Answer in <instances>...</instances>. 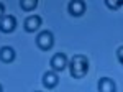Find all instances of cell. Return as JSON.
<instances>
[{
    "label": "cell",
    "mask_w": 123,
    "mask_h": 92,
    "mask_svg": "<svg viewBox=\"0 0 123 92\" xmlns=\"http://www.w3.org/2000/svg\"><path fill=\"white\" fill-rule=\"evenodd\" d=\"M69 71H71V76L74 79H82L87 74V71H89V61H87V58L82 54L72 56V59L69 61Z\"/></svg>",
    "instance_id": "cell-1"
},
{
    "label": "cell",
    "mask_w": 123,
    "mask_h": 92,
    "mask_svg": "<svg viewBox=\"0 0 123 92\" xmlns=\"http://www.w3.org/2000/svg\"><path fill=\"white\" fill-rule=\"evenodd\" d=\"M36 45H38L39 49H44V51L51 49L53 45H54V36H53V33L48 31V30L41 31L38 36H36Z\"/></svg>",
    "instance_id": "cell-2"
},
{
    "label": "cell",
    "mask_w": 123,
    "mask_h": 92,
    "mask_svg": "<svg viewBox=\"0 0 123 92\" xmlns=\"http://www.w3.org/2000/svg\"><path fill=\"white\" fill-rule=\"evenodd\" d=\"M67 66H69V59L64 53H56V54L51 58V69L56 71V72H61L64 71Z\"/></svg>",
    "instance_id": "cell-3"
},
{
    "label": "cell",
    "mask_w": 123,
    "mask_h": 92,
    "mask_svg": "<svg viewBox=\"0 0 123 92\" xmlns=\"http://www.w3.org/2000/svg\"><path fill=\"white\" fill-rule=\"evenodd\" d=\"M85 10H87V5H85L84 0H71L69 2V13L72 17H80L84 15Z\"/></svg>",
    "instance_id": "cell-4"
},
{
    "label": "cell",
    "mask_w": 123,
    "mask_h": 92,
    "mask_svg": "<svg viewBox=\"0 0 123 92\" xmlns=\"http://www.w3.org/2000/svg\"><path fill=\"white\" fill-rule=\"evenodd\" d=\"M15 26H17V20L13 15H5V17L0 18V31L10 33V31L15 30Z\"/></svg>",
    "instance_id": "cell-5"
},
{
    "label": "cell",
    "mask_w": 123,
    "mask_h": 92,
    "mask_svg": "<svg viewBox=\"0 0 123 92\" xmlns=\"http://www.w3.org/2000/svg\"><path fill=\"white\" fill-rule=\"evenodd\" d=\"M39 26H41V18H39L38 15H31V17H28V18L25 20V23H23L25 31H28V33L38 31Z\"/></svg>",
    "instance_id": "cell-6"
},
{
    "label": "cell",
    "mask_w": 123,
    "mask_h": 92,
    "mask_svg": "<svg viewBox=\"0 0 123 92\" xmlns=\"http://www.w3.org/2000/svg\"><path fill=\"white\" fill-rule=\"evenodd\" d=\"M97 85H98V92H117L115 81L110 77H100Z\"/></svg>",
    "instance_id": "cell-7"
},
{
    "label": "cell",
    "mask_w": 123,
    "mask_h": 92,
    "mask_svg": "<svg viewBox=\"0 0 123 92\" xmlns=\"http://www.w3.org/2000/svg\"><path fill=\"white\" fill-rule=\"evenodd\" d=\"M57 82H59V77H57L56 71H48V72H44V76H43V84H44V87L54 89L57 85Z\"/></svg>",
    "instance_id": "cell-8"
},
{
    "label": "cell",
    "mask_w": 123,
    "mask_h": 92,
    "mask_svg": "<svg viewBox=\"0 0 123 92\" xmlns=\"http://www.w3.org/2000/svg\"><path fill=\"white\" fill-rule=\"evenodd\" d=\"M15 59V49L10 46H2L0 48V61L2 63H12Z\"/></svg>",
    "instance_id": "cell-9"
},
{
    "label": "cell",
    "mask_w": 123,
    "mask_h": 92,
    "mask_svg": "<svg viewBox=\"0 0 123 92\" xmlns=\"http://www.w3.org/2000/svg\"><path fill=\"white\" fill-rule=\"evenodd\" d=\"M20 7L25 12H31L38 7V0H20Z\"/></svg>",
    "instance_id": "cell-10"
},
{
    "label": "cell",
    "mask_w": 123,
    "mask_h": 92,
    "mask_svg": "<svg viewBox=\"0 0 123 92\" xmlns=\"http://www.w3.org/2000/svg\"><path fill=\"white\" fill-rule=\"evenodd\" d=\"M105 5L112 10H117L123 5V0H105Z\"/></svg>",
    "instance_id": "cell-11"
},
{
    "label": "cell",
    "mask_w": 123,
    "mask_h": 92,
    "mask_svg": "<svg viewBox=\"0 0 123 92\" xmlns=\"http://www.w3.org/2000/svg\"><path fill=\"white\" fill-rule=\"evenodd\" d=\"M117 56H118V61L123 64V46H120V48L117 49Z\"/></svg>",
    "instance_id": "cell-12"
},
{
    "label": "cell",
    "mask_w": 123,
    "mask_h": 92,
    "mask_svg": "<svg viewBox=\"0 0 123 92\" xmlns=\"http://www.w3.org/2000/svg\"><path fill=\"white\" fill-rule=\"evenodd\" d=\"M3 13H5V7H3V3H0V18L3 17Z\"/></svg>",
    "instance_id": "cell-13"
},
{
    "label": "cell",
    "mask_w": 123,
    "mask_h": 92,
    "mask_svg": "<svg viewBox=\"0 0 123 92\" xmlns=\"http://www.w3.org/2000/svg\"><path fill=\"white\" fill-rule=\"evenodd\" d=\"M0 92H3V89H2V85H0Z\"/></svg>",
    "instance_id": "cell-14"
},
{
    "label": "cell",
    "mask_w": 123,
    "mask_h": 92,
    "mask_svg": "<svg viewBox=\"0 0 123 92\" xmlns=\"http://www.w3.org/2000/svg\"><path fill=\"white\" fill-rule=\"evenodd\" d=\"M36 92H39V91H36Z\"/></svg>",
    "instance_id": "cell-15"
}]
</instances>
